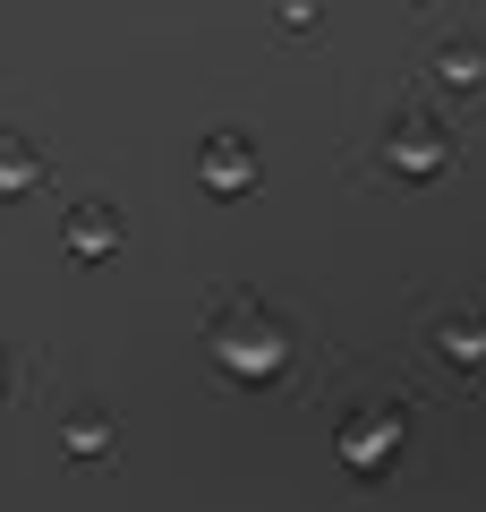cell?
I'll return each mask as SVG.
<instances>
[{"label": "cell", "mask_w": 486, "mask_h": 512, "mask_svg": "<svg viewBox=\"0 0 486 512\" xmlns=\"http://www.w3.org/2000/svg\"><path fill=\"white\" fill-rule=\"evenodd\" d=\"M222 359H239V367H273L282 359V333H256V325H222Z\"/></svg>", "instance_id": "obj_1"}, {"label": "cell", "mask_w": 486, "mask_h": 512, "mask_svg": "<svg viewBox=\"0 0 486 512\" xmlns=\"http://www.w3.org/2000/svg\"><path fill=\"white\" fill-rule=\"evenodd\" d=\"M205 180H214V188H248V146H239V137H214V154H205Z\"/></svg>", "instance_id": "obj_2"}, {"label": "cell", "mask_w": 486, "mask_h": 512, "mask_svg": "<svg viewBox=\"0 0 486 512\" xmlns=\"http://www.w3.org/2000/svg\"><path fill=\"white\" fill-rule=\"evenodd\" d=\"M393 163H444V137H435L427 120H410V128H393Z\"/></svg>", "instance_id": "obj_3"}, {"label": "cell", "mask_w": 486, "mask_h": 512, "mask_svg": "<svg viewBox=\"0 0 486 512\" xmlns=\"http://www.w3.org/2000/svg\"><path fill=\"white\" fill-rule=\"evenodd\" d=\"M77 248H86V256L111 248V205H86V214H77Z\"/></svg>", "instance_id": "obj_4"}, {"label": "cell", "mask_w": 486, "mask_h": 512, "mask_svg": "<svg viewBox=\"0 0 486 512\" xmlns=\"http://www.w3.org/2000/svg\"><path fill=\"white\" fill-rule=\"evenodd\" d=\"M444 77H452V86H478V77H486V60L469 52V43H452V52H444Z\"/></svg>", "instance_id": "obj_5"}, {"label": "cell", "mask_w": 486, "mask_h": 512, "mask_svg": "<svg viewBox=\"0 0 486 512\" xmlns=\"http://www.w3.org/2000/svg\"><path fill=\"white\" fill-rule=\"evenodd\" d=\"M0 180H9V188H26V180H35V171H26V154H18V146H0Z\"/></svg>", "instance_id": "obj_6"}, {"label": "cell", "mask_w": 486, "mask_h": 512, "mask_svg": "<svg viewBox=\"0 0 486 512\" xmlns=\"http://www.w3.org/2000/svg\"><path fill=\"white\" fill-rule=\"evenodd\" d=\"M282 18H290V26H307V18H316V0H282Z\"/></svg>", "instance_id": "obj_7"}]
</instances>
